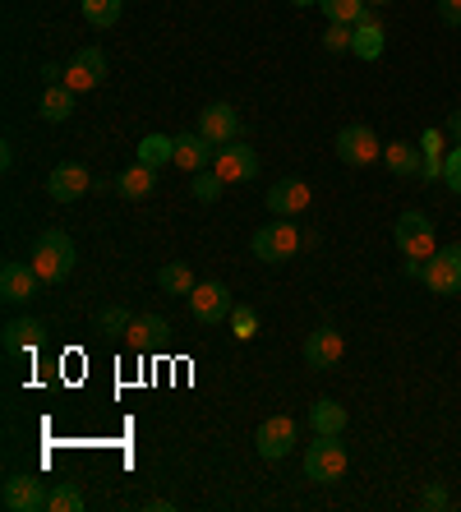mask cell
Returning <instances> with one entry per match:
<instances>
[{"label": "cell", "instance_id": "cell-2", "mask_svg": "<svg viewBox=\"0 0 461 512\" xmlns=\"http://www.w3.org/2000/svg\"><path fill=\"white\" fill-rule=\"evenodd\" d=\"M346 443L342 434H319V439L305 448V480H314V485H337V480L346 476Z\"/></svg>", "mask_w": 461, "mask_h": 512}, {"label": "cell", "instance_id": "cell-29", "mask_svg": "<svg viewBox=\"0 0 461 512\" xmlns=\"http://www.w3.org/2000/svg\"><path fill=\"white\" fill-rule=\"evenodd\" d=\"M222 190H226V180L217 176L213 167L194 171V185H190V194H194V199H199V203H217V199H222Z\"/></svg>", "mask_w": 461, "mask_h": 512}, {"label": "cell", "instance_id": "cell-23", "mask_svg": "<svg viewBox=\"0 0 461 512\" xmlns=\"http://www.w3.org/2000/svg\"><path fill=\"white\" fill-rule=\"evenodd\" d=\"M116 190L125 194V199H148V194L157 190V167H148V162H134L130 171H120V176H116Z\"/></svg>", "mask_w": 461, "mask_h": 512}, {"label": "cell", "instance_id": "cell-10", "mask_svg": "<svg viewBox=\"0 0 461 512\" xmlns=\"http://www.w3.org/2000/svg\"><path fill=\"white\" fill-rule=\"evenodd\" d=\"M166 342H171V323H166L162 314H134L130 328H125V346H130V351H139V356L162 351Z\"/></svg>", "mask_w": 461, "mask_h": 512}, {"label": "cell", "instance_id": "cell-30", "mask_svg": "<svg viewBox=\"0 0 461 512\" xmlns=\"http://www.w3.org/2000/svg\"><path fill=\"white\" fill-rule=\"evenodd\" d=\"M83 19L93 28H111L120 19V0H83Z\"/></svg>", "mask_w": 461, "mask_h": 512}, {"label": "cell", "instance_id": "cell-36", "mask_svg": "<svg viewBox=\"0 0 461 512\" xmlns=\"http://www.w3.org/2000/svg\"><path fill=\"white\" fill-rule=\"evenodd\" d=\"M434 10L448 28H461V0H434Z\"/></svg>", "mask_w": 461, "mask_h": 512}, {"label": "cell", "instance_id": "cell-7", "mask_svg": "<svg viewBox=\"0 0 461 512\" xmlns=\"http://www.w3.org/2000/svg\"><path fill=\"white\" fill-rule=\"evenodd\" d=\"M332 148H337V157H342L346 167H374V162L383 157V143L369 125H346Z\"/></svg>", "mask_w": 461, "mask_h": 512}, {"label": "cell", "instance_id": "cell-40", "mask_svg": "<svg viewBox=\"0 0 461 512\" xmlns=\"http://www.w3.org/2000/svg\"><path fill=\"white\" fill-rule=\"evenodd\" d=\"M365 5H374V10H383V5H392V0H365Z\"/></svg>", "mask_w": 461, "mask_h": 512}, {"label": "cell", "instance_id": "cell-14", "mask_svg": "<svg viewBox=\"0 0 461 512\" xmlns=\"http://www.w3.org/2000/svg\"><path fill=\"white\" fill-rule=\"evenodd\" d=\"M346 356V342H342V333L332 328V323H323V328H314L309 333V342H305V365L309 370H332L337 360Z\"/></svg>", "mask_w": 461, "mask_h": 512}, {"label": "cell", "instance_id": "cell-38", "mask_svg": "<svg viewBox=\"0 0 461 512\" xmlns=\"http://www.w3.org/2000/svg\"><path fill=\"white\" fill-rule=\"evenodd\" d=\"M443 130H448V139L461 148V111H452V116H448V125H443Z\"/></svg>", "mask_w": 461, "mask_h": 512}, {"label": "cell", "instance_id": "cell-17", "mask_svg": "<svg viewBox=\"0 0 461 512\" xmlns=\"http://www.w3.org/2000/svg\"><path fill=\"white\" fill-rule=\"evenodd\" d=\"M88 190H93V176H88V167H79V162H65V167H56L47 176V194L56 203H79Z\"/></svg>", "mask_w": 461, "mask_h": 512}, {"label": "cell", "instance_id": "cell-22", "mask_svg": "<svg viewBox=\"0 0 461 512\" xmlns=\"http://www.w3.org/2000/svg\"><path fill=\"white\" fill-rule=\"evenodd\" d=\"M383 162H388L392 176H420V162H425V153H420V143L392 139V143H383Z\"/></svg>", "mask_w": 461, "mask_h": 512}, {"label": "cell", "instance_id": "cell-41", "mask_svg": "<svg viewBox=\"0 0 461 512\" xmlns=\"http://www.w3.org/2000/svg\"><path fill=\"white\" fill-rule=\"evenodd\" d=\"M291 5H319V0H291Z\"/></svg>", "mask_w": 461, "mask_h": 512}, {"label": "cell", "instance_id": "cell-25", "mask_svg": "<svg viewBox=\"0 0 461 512\" xmlns=\"http://www.w3.org/2000/svg\"><path fill=\"white\" fill-rule=\"evenodd\" d=\"M74 88L65 84H47V93H42V120H51V125H60V120L74 116Z\"/></svg>", "mask_w": 461, "mask_h": 512}, {"label": "cell", "instance_id": "cell-26", "mask_svg": "<svg viewBox=\"0 0 461 512\" xmlns=\"http://www.w3.org/2000/svg\"><path fill=\"white\" fill-rule=\"evenodd\" d=\"M139 162H148V167L162 171L166 162H176V139H166V134H148V139H139Z\"/></svg>", "mask_w": 461, "mask_h": 512}, {"label": "cell", "instance_id": "cell-27", "mask_svg": "<svg viewBox=\"0 0 461 512\" xmlns=\"http://www.w3.org/2000/svg\"><path fill=\"white\" fill-rule=\"evenodd\" d=\"M157 286H162L166 296H190L199 282H194V273L185 268V263H166L162 273H157Z\"/></svg>", "mask_w": 461, "mask_h": 512}, {"label": "cell", "instance_id": "cell-4", "mask_svg": "<svg viewBox=\"0 0 461 512\" xmlns=\"http://www.w3.org/2000/svg\"><path fill=\"white\" fill-rule=\"evenodd\" d=\"M300 245H305V236H300V231L291 227V222H272V227H259V231H254V240H249L254 259H263V263L296 259Z\"/></svg>", "mask_w": 461, "mask_h": 512}, {"label": "cell", "instance_id": "cell-34", "mask_svg": "<svg viewBox=\"0 0 461 512\" xmlns=\"http://www.w3.org/2000/svg\"><path fill=\"white\" fill-rule=\"evenodd\" d=\"M351 37H355V24H328V33H323V51H351Z\"/></svg>", "mask_w": 461, "mask_h": 512}, {"label": "cell", "instance_id": "cell-28", "mask_svg": "<svg viewBox=\"0 0 461 512\" xmlns=\"http://www.w3.org/2000/svg\"><path fill=\"white\" fill-rule=\"evenodd\" d=\"M323 14H328V24H360L365 19V0H319Z\"/></svg>", "mask_w": 461, "mask_h": 512}, {"label": "cell", "instance_id": "cell-16", "mask_svg": "<svg viewBox=\"0 0 461 512\" xmlns=\"http://www.w3.org/2000/svg\"><path fill=\"white\" fill-rule=\"evenodd\" d=\"M47 494L51 489L37 476H10L5 489H0V503L10 512H37V508H47Z\"/></svg>", "mask_w": 461, "mask_h": 512}, {"label": "cell", "instance_id": "cell-11", "mask_svg": "<svg viewBox=\"0 0 461 512\" xmlns=\"http://www.w3.org/2000/svg\"><path fill=\"white\" fill-rule=\"evenodd\" d=\"M254 448H259V457H268V462L286 457L291 448H296V420L291 416H268L259 425V434H254Z\"/></svg>", "mask_w": 461, "mask_h": 512}, {"label": "cell", "instance_id": "cell-12", "mask_svg": "<svg viewBox=\"0 0 461 512\" xmlns=\"http://www.w3.org/2000/svg\"><path fill=\"white\" fill-rule=\"evenodd\" d=\"M309 203H314V190L300 176H286L268 190V213H277V217H300Z\"/></svg>", "mask_w": 461, "mask_h": 512}, {"label": "cell", "instance_id": "cell-13", "mask_svg": "<svg viewBox=\"0 0 461 512\" xmlns=\"http://www.w3.org/2000/svg\"><path fill=\"white\" fill-rule=\"evenodd\" d=\"M102 79H107V56H102V47H83L79 56L70 60V70H65V88H74V93H93Z\"/></svg>", "mask_w": 461, "mask_h": 512}, {"label": "cell", "instance_id": "cell-3", "mask_svg": "<svg viewBox=\"0 0 461 512\" xmlns=\"http://www.w3.org/2000/svg\"><path fill=\"white\" fill-rule=\"evenodd\" d=\"M420 282H425L434 296H461V245H443V250L429 254Z\"/></svg>", "mask_w": 461, "mask_h": 512}, {"label": "cell", "instance_id": "cell-18", "mask_svg": "<svg viewBox=\"0 0 461 512\" xmlns=\"http://www.w3.org/2000/svg\"><path fill=\"white\" fill-rule=\"evenodd\" d=\"M383 42H388V28H383V19L374 10H365V19L355 24V37H351V51L360 60H379L383 56Z\"/></svg>", "mask_w": 461, "mask_h": 512}, {"label": "cell", "instance_id": "cell-39", "mask_svg": "<svg viewBox=\"0 0 461 512\" xmlns=\"http://www.w3.org/2000/svg\"><path fill=\"white\" fill-rule=\"evenodd\" d=\"M42 79H47V84H65V70H60V65H42Z\"/></svg>", "mask_w": 461, "mask_h": 512}, {"label": "cell", "instance_id": "cell-37", "mask_svg": "<svg viewBox=\"0 0 461 512\" xmlns=\"http://www.w3.org/2000/svg\"><path fill=\"white\" fill-rule=\"evenodd\" d=\"M448 489H443V485H429L425 489V494H420V508H429V512H438V508H448Z\"/></svg>", "mask_w": 461, "mask_h": 512}, {"label": "cell", "instance_id": "cell-19", "mask_svg": "<svg viewBox=\"0 0 461 512\" xmlns=\"http://www.w3.org/2000/svg\"><path fill=\"white\" fill-rule=\"evenodd\" d=\"M213 157H217V143H208L199 130H194V134H176V167L180 171L213 167Z\"/></svg>", "mask_w": 461, "mask_h": 512}, {"label": "cell", "instance_id": "cell-1", "mask_svg": "<svg viewBox=\"0 0 461 512\" xmlns=\"http://www.w3.org/2000/svg\"><path fill=\"white\" fill-rule=\"evenodd\" d=\"M42 277V286H56L74 273V240L65 231H42L33 245V259H28Z\"/></svg>", "mask_w": 461, "mask_h": 512}, {"label": "cell", "instance_id": "cell-5", "mask_svg": "<svg viewBox=\"0 0 461 512\" xmlns=\"http://www.w3.org/2000/svg\"><path fill=\"white\" fill-rule=\"evenodd\" d=\"M236 300H231V286L226 282H199L190 291V314L203 323V328H217V323L231 319Z\"/></svg>", "mask_w": 461, "mask_h": 512}, {"label": "cell", "instance_id": "cell-31", "mask_svg": "<svg viewBox=\"0 0 461 512\" xmlns=\"http://www.w3.org/2000/svg\"><path fill=\"white\" fill-rule=\"evenodd\" d=\"M47 508L51 512H83V494L70 485V480H60V485L47 494Z\"/></svg>", "mask_w": 461, "mask_h": 512}, {"label": "cell", "instance_id": "cell-33", "mask_svg": "<svg viewBox=\"0 0 461 512\" xmlns=\"http://www.w3.org/2000/svg\"><path fill=\"white\" fill-rule=\"evenodd\" d=\"M130 319H134V314L125 310V305H107V310L97 314V333H125V328H130Z\"/></svg>", "mask_w": 461, "mask_h": 512}, {"label": "cell", "instance_id": "cell-32", "mask_svg": "<svg viewBox=\"0 0 461 512\" xmlns=\"http://www.w3.org/2000/svg\"><path fill=\"white\" fill-rule=\"evenodd\" d=\"M231 333H236L240 342L259 337V314L249 310V305H236V310H231Z\"/></svg>", "mask_w": 461, "mask_h": 512}, {"label": "cell", "instance_id": "cell-21", "mask_svg": "<svg viewBox=\"0 0 461 512\" xmlns=\"http://www.w3.org/2000/svg\"><path fill=\"white\" fill-rule=\"evenodd\" d=\"M420 153H425V162H420V180H443V162H448V130H425L420 134Z\"/></svg>", "mask_w": 461, "mask_h": 512}, {"label": "cell", "instance_id": "cell-24", "mask_svg": "<svg viewBox=\"0 0 461 512\" xmlns=\"http://www.w3.org/2000/svg\"><path fill=\"white\" fill-rule=\"evenodd\" d=\"M309 425H314V434H342L346 429V406L332 402V397H319V402L309 406Z\"/></svg>", "mask_w": 461, "mask_h": 512}, {"label": "cell", "instance_id": "cell-20", "mask_svg": "<svg viewBox=\"0 0 461 512\" xmlns=\"http://www.w3.org/2000/svg\"><path fill=\"white\" fill-rule=\"evenodd\" d=\"M42 337H47L42 319H10L5 333H0V342H5L10 356H24V351H37V346H42Z\"/></svg>", "mask_w": 461, "mask_h": 512}, {"label": "cell", "instance_id": "cell-6", "mask_svg": "<svg viewBox=\"0 0 461 512\" xmlns=\"http://www.w3.org/2000/svg\"><path fill=\"white\" fill-rule=\"evenodd\" d=\"M392 236H397V250H402L406 259H429V254L438 250V245H434V222H429L420 208H411V213L397 217Z\"/></svg>", "mask_w": 461, "mask_h": 512}, {"label": "cell", "instance_id": "cell-9", "mask_svg": "<svg viewBox=\"0 0 461 512\" xmlns=\"http://www.w3.org/2000/svg\"><path fill=\"white\" fill-rule=\"evenodd\" d=\"M199 134L208 143H236L240 139V111L231 107V102H208V107L199 111Z\"/></svg>", "mask_w": 461, "mask_h": 512}, {"label": "cell", "instance_id": "cell-15", "mask_svg": "<svg viewBox=\"0 0 461 512\" xmlns=\"http://www.w3.org/2000/svg\"><path fill=\"white\" fill-rule=\"evenodd\" d=\"M37 286H42V277H37L33 263H5L0 268V300L5 305H28L37 296Z\"/></svg>", "mask_w": 461, "mask_h": 512}, {"label": "cell", "instance_id": "cell-8", "mask_svg": "<svg viewBox=\"0 0 461 512\" xmlns=\"http://www.w3.org/2000/svg\"><path fill=\"white\" fill-rule=\"evenodd\" d=\"M213 171L226 180V185L254 180V176H259V153H254V148H249L245 139L222 143V148H217V157H213Z\"/></svg>", "mask_w": 461, "mask_h": 512}, {"label": "cell", "instance_id": "cell-35", "mask_svg": "<svg viewBox=\"0 0 461 512\" xmlns=\"http://www.w3.org/2000/svg\"><path fill=\"white\" fill-rule=\"evenodd\" d=\"M443 180H448L452 194H461V148H448V162H443Z\"/></svg>", "mask_w": 461, "mask_h": 512}]
</instances>
